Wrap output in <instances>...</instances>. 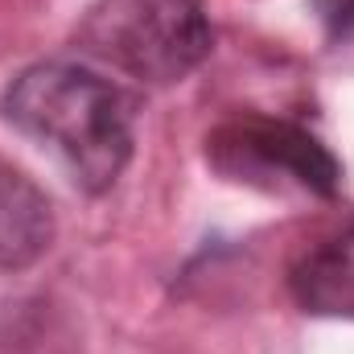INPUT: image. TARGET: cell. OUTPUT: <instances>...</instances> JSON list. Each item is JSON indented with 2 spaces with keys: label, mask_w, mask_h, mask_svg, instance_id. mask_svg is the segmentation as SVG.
<instances>
[{
  "label": "cell",
  "mask_w": 354,
  "mask_h": 354,
  "mask_svg": "<svg viewBox=\"0 0 354 354\" xmlns=\"http://www.w3.org/2000/svg\"><path fill=\"white\" fill-rule=\"evenodd\" d=\"M0 115L21 136L50 149L91 198L124 177L136 149L132 95L83 62L25 66L0 95Z\"/></svg>",
  "instance_id": "1"
},
{
  "label": "cell",
  "mask_w": 354,
  "mask_h": 354,
  "mask_svg": "<svg viewBox=\"0 0 354 354\" xmlns=\"http://www.w3.org/2000/svg\"><path fill=\"white\" fill-rule=\"evenodd\" d=\"M75 46L145 87H174L210 58L214 25L206 0H95Z\"/></svg>",
  "instance_id": "2"
},
{
  "label": "cell",
  "mask_w": 354,
  "mask_h": 354,
  "mask_svg": "<svg viewBox=\"0 0 354 354\" xmlns=\"http://www.w3.org/2000/svg\"><path fill=\"white\" fill-rule=\"evenodd\" d=\"M206 165L223 181L252 185L268 194L301 189L313 198H334L342 189V161L330 145L297 120L239 111L206 132Z\"/></svg>",
  "instance_id": "3"
},
{
  "label": "cell",
  "mask_w": 354,
  "mask_h": 354,
  "mask_svg": "<svg viewBox=\"0 0 354 354\" xmlns=\"http://www.w3.org/2000/svg\"><path fill=\"white\" fill-rule=\"evenodd\" d=\"M288 297L301 313L354 322V218L313 239L288 264Z\"/></svg>",
  "instance_id": "4"
},
{
  "label": "cell",
  "mask_w": 354,
  "mask_h": 354,
  "mask_svg": "<svg viewBox=\"0 0 354 354\" xmlns=\"http://www.w3.org/2000/svg\"><path fill=\"white\" fill-rule=\"evenodd\" d=\"M54 235L58 218L50 194L21 165L0 157V272L33 268L54 248Z\"/></svg>",
  "instance_id": "5"
},
{
  "label": "cell",
  "mask_w": 354,
  "mask_h": 354,
  "mask_svg": "<svg viewBox=\"0 0 354 354\" xmlns=\"http://www.w3.org/2000/svg\"><path fill=\"white\" fill-rule=\"evenodd\" d=\"M330 46H351L354 41V0H313Z\"/></svg>",
  "instance_id": "6"
}]
</instances>
